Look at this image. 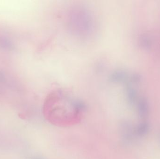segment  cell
<instances>
[{
    "instance_id": "cell-2",
    "label": "cell",
    "mask_w": 160,
    "mask_h": 159,
    "mask_svg": "<svg viewBox=\"0 0 160 159\" xmlns=\"http://www.w3.org/2000/svg\"><path fill=\"white\" fill-rule=\"evenodd\" d=\"M137 111L140 118L144 119L148 117L149 107L148 103L145 99H142L139 101L137 105Z\"/></svg>"
},
{
    "instance_id": "cell-3",
    "label": "cell",
    "mask_w": 160,
    "mask_h": 159,
    "mask_svg": "<svg viewBox=\"0 0 160 159\" xmlns=\"http://www.w3.org/2000/svg\"><path fill=\"white\" fill-rule=\"evenodd\" d=\"M149 130V125L146 121L140 123L135 129V135L140 137L145 136L148 133Z\"/></svg>"
},
{
    "instance_id": "cell-4",
    "label": "cell",
    "mask_w": 160,
    "mask_h": 159,
    "mask_svg": "<svg viewBox=\"0 0 160 159\" xmlns=\"http://www.w3.org/2000/svg\"><path fill=\"white\" fill-rule=\"evenodd\" d=\"M43 159L42 158L40 157H32L31 158V159Z\"/></svg>"
},
{
    "instance_id": "cell-6",
    "label": "cell",
    "mask_w": 160,
    "mask_h": 159,
    "mask_svg": "<svg viewBox=\"0 0 160 159\" xmlns=\"http://www.w3.org/2000/svg\"><path fill=\"white\" fill-rule=\"evenodd\" d=\"M68 47H69V44H68ZM69 52H72V49H69Z\"/></svg>"
},
{
    "instance_id": "cell-5",
    "label": "cell",
    "mask_w": 160,
    "mask_h": 159,
    "mask_svg": "<svg viewBox=\"0 0 160 159\" xmlns=\"http://www.w3.org/2000/svg\"><path fill=\"white\" fill-rule=\"evenodd\" d=\"M48 34L49 33H48ZM48 35L47 34V37H48ZM48 41H49V39H48ZM49 44H50V42H49ZM50 47H51V46H50ZM51 50H52V49H51ZM52 55H53V54H52ZM53 58H54V57H53ZM54 61H55V60H54ZM55 64H56V63H55ZM56 68H57V67H56ZM57 72H58V71H57Z\"/></svg>"
},
{
    "instance_id": "cell-1",
    "label": "cell",
    "mask_w": 160,
    "mask_h": 159,
    "mask_svg": "<svg viewBox=\"0 0 160 159\" xmlns=\"http://www.w3.org/2000/svg\"><path fill=\"white\" fill-rule=\"evenodd\" d=\"M53 67L56 75L54 76L50 65L44 70L51 90L44 101L43 115L46 120L54 126L69 127L77 125L82 119L85 105L73 90V83H66V79H64L63 83V79H60L61 72L59 73L58 68V72H55Z\"/></svg>"
}]
</instances>
